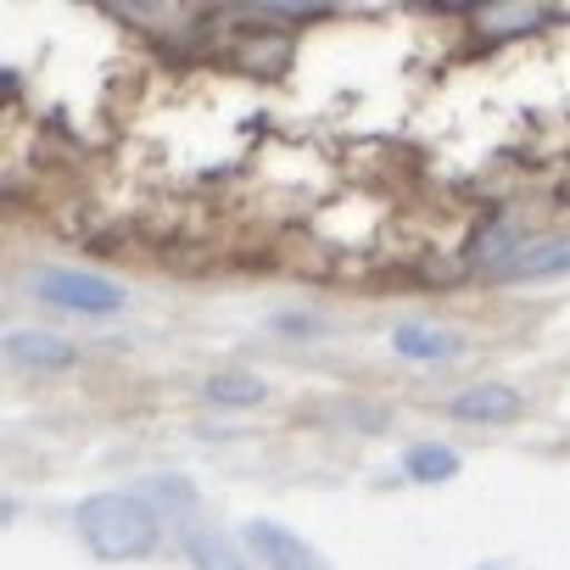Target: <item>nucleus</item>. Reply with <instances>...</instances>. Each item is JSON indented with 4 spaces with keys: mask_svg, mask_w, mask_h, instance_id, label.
Listing matches in <instances>:
<instances>
[{
    "mask_svg": "<svg viewBox=\"0 0 570 570\" xmlns=\"http://www.w3.org/2000/svg\"><path fill=\"white\" fill-rule=\"evenodd\" d=\"M73 520L96 559H146L157 548V514L135 492H96L79 503Z\"/></svg>",
    "mask_w": 570,
    "mask_h": 570,
    "instance_id": "obj_1",
    "label": "nucleus"
},
{
    "mask_svg": "<svg viewBox=\"0 0 570 570\" xmlns=\"http://www.w3.org/2000/svg\"><path fill=\"white\" fill-rule=\"evenodd\" d=\"M29 285L40 303L68 308V314H90V320H107L124 308V285H112L101 274H79V268H40Z\"/></svg>",
    "mask_w": 570,
    "mask_h": 570,
    "instance_id": "obj_2",
    "label": "nucleus"
},
{
    "mask_svg": "<svg viewBox=\"0 0 570 570\" xmlns=\"http://www.w3.org/2000/svg\"><path fill=\"white\" fill-rule=\"evenodd\" d=\"M246 548L268 564V570H331L320 548H308L297 531H285L274 520H252L246 525Z\"/></svg>",
    "mask_w": 570,
    "mask_h": 570,
    "instance_id": "obj_3",
    "label": "nucleus"
},
{
    "mask_svg": "<svg viewBox=\"0 0 570 570\" xmlns=\"http://www.w3.org/2000/svg\"><path fill=\"white\" fill-rule=\"evenodd\" d=\"M525 414V397L503 381H487V386H470L453 397V420H470V425H509Z\"/></svg>",
    "mask_w": 570,
    "mask_h": 570,
    "instance_id": "obj_4",
    "label": "nucleus"
},
{
    "mask_svg": "<svg viewBox=\"0 0 570 570\" xmlns=\"http://www.w3.org/2000/svg\"><path fill=\"white\" fill-rule=\"evenodd\" d=\"M564 268H570V235H548V240L520 246L498 268V279H548V274H564Z\"/></svg>",
    "mask_w": 570,
    "mask_h": 570,
    "instance_id": "obj_5",
    "label": "nucleus"
},
{
    "mask_svg": "<svg viewBox=\"0 0 570 570\" xmlns=\"http://www.w3.org/2000/svg\"><path fill=\"white\" fill-rule=\"evenodd\" d=\"M392 347H397L403 358L442 364V358H459V353H464V336H459V331H442V325H397V331H392Z\"/></svg>",
    "mask_w": 570,
    "mask_h": 570,
    "instance_id": "obj_6",
    "label": "nucleus"
},
{
    "mask_svg": "<svg viewBox=\"0 0 570 570\" xmlns=\"http://www.w3.org/2000/svg\"><path fill=\"white\" fill-rule=\"evenodd\" d=\"M7 353H12V364H29V370H68V364L79 358L68 342L40 336V331H12V336H7Z\"/></svg>",
    "mask_w": 570,
    "mask_h": 570,
    "instance_id": "obj_7",
    "label": "nucleus"
},
{
    "mask_svg": "<svg viewBox=\"0 0 570 570\" xmlns=\"http://www.w3.org/2000/svg\"><path fill=\"white\" fill-rule=\"evenodd\" d=\"M207 397L224 403V409H257V403L268 397V386H263L257 375H246V370H218V375L207 381Z\"/></svg>",
    "mask_w": 570,
    "mask_h": 570,
    "instance_id": "obj_8",
    "label": "nucleus"
},
{
    "mask_svg": "<svg viewBox=\"0 0 570 570\" xmlns=\"http://www.w3.org/2000/svg\"><path fill=\"white\" fill-rule=\"evenodd\" d=\"M403 470H409V481L436 487V481H453L459 475V453L453 448H436V442H420V448H409Z\"/></svg>",
    "mask_w": 570,
    "mask_h": 570,
    "instance_id": "obj_9",
    "label": "nucleus"
},
{
    "mask_svg": "<svg viewBox=\"0 0 570 570\" xmlns=\"http://www.w3.org/2000/svg\"><path fill=\"white\" fill-rule=\"evenodd\" d=\"M185 553H190L196 570H246L240 553L229 548V537H218V531H207V525L185 531Z\"/></svg>",
    "mask_w": 570,
    "mask_h": 570,
    "instance_id": "obj_10",
    "label": "nucleus"
},
{
    "mask_svg": "<svg viewBox=\"0 0 570 570\" xmlns=\"http://www.w3.org/2000/svg\"><path fill=\"white\" fill-rule=\"evenodd\" d=\"M475 23H481L487 35H520V29H542V23H553V12H548V7H481Z\"/></svg>",
    "mask_w": 570,
    "mask_h": 570,
    "instance_id": "obj_11",
    "label": "nucleus"
},
{
    "mask_svg": "<svg viewBox=\"0 0 570 570\" xmlns=\"http://www.w3.org/2000/svg\"><path fill=\"white\" fill-rule=\"evenodd\" d=\"M514 252H520V246H514V224H503V218H492V224L475 229V240H470V257L487 263V268H503Z\"/></svg>",
    "mask_w": 570,
    "mask_h": 570,
    "instance_id": "obj_12",
    "label": "nucleus"
},
{
    "mask_svg": "<svg viewBox=\"0 0 570 570\" xmlns=\"http://www.w3.org/2000/svg\"><path fill=\"white\" fill-rule=\"evenodd\" d=\"M146 498H157V503H179V509H190V503H196V492H190L185 481H174V475H157V481L146 487Z\"/></svg>",
    "mask_w": 570,
    "mask_h": 570,
    "instance_id": "obj_13",
    "label": "nucleus"
},
{
    "mask_svg": "<svg viewBox=\"0 0 570 570\" xmlns=\"http://www.w3.org/2000/svg\"><path fill=\"white\" fill-rule=\"evenodd\" d=\"M481 570H503V564H481Z\"/></svg>",
    "mask_w": 570,
    "mask_h": 570,
    "instance_id": "obj_14",
    "label": "nucleus"
}]
</instances>
